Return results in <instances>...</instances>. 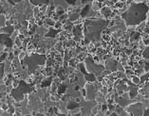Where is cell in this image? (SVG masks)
<instances>
[{
    "mask_svg": "<svg viewBox=\"0 0 149 116\" xmlns=\"http://www.w3.org/2000/svg\"><path fill=\"white\" fill-rule=\"evenodd\" d=\"M46 65H47V67H51V65H52V61H51V59H48V60H47V62H46Z\"/></svg>",
    "mask_w": 149,
    "mask_h": 116,
    "instance_id": "obj_38",
    "label": "cell"
},
{
    "mask_svg": "<svg viewBox=\"0 0 149 116\" xmlns=\"http://www.w3.org/2000/svg\"><path fill=\"white\" fill-rule=\"evenodd\" d=\"M148 77H149V72H146V74H144V76L142 75L141 77V82H144V81H146L147 79H148Z\"/></svg>",
    "mask_w": 149,
    "mask_h": 116,
    "instance_id": "obj_27",
    "label": "cell"
},
{
    "mask_svg": "<svg viewBox=\"0 0 149 116\" xmlns=\"http://www.w3.org/2000/svg\"><path fill=\"white\" fill-rule=\"evenodd\" d=\"M149 6L143 2H132L122 13V18L127 27H137L143 23L148 15Z\"/></svg>",
    "mask_w": 149,
    "mask_h": 116,
    "instance_id": "obj_1",
    "label": "cell"
},
{
    "mask_svg": "<svg viewBox=\"0 0 149 116\" xmlns=\"http://www.w3.org/2000/svg\"><path fill=\"white\" fill-rule=\"evenodd\" d=\"M102 111H105V110H106V109H108V107H107V105L106 104H103L102 105Z\"/></svg>",
    "mask_w": 149,
    "mask_h": 116,
    "instance_id": "obj_40",
    "label": "cell"
},
{
    "mask_svg": "<svg viewBox=\"0 0 149 116\" xmlns=\"http://www.w3.org/2000/svg\"><path fill=\"white\" fill-rule=\"evenodd\" d=\"M0 45L7 47V48H12L13 41L11 39V35L0 33Z\"/></svg>",
    "mask_w": 149,
    "mask_h": 116,
    "instance_id": "obj_6",
    "label": "cell"
},
{
    "mask_svg": "<svg viewBox=\"0 0 149 116\" xmlns=\"http://www.w3.org/2000/svg\"><path fill=\"white\" fill-rule=\"evenodd\" d=\"M107 107H108V109H109V110H112V109H115V107H114V106H112V105H109V106H107Z\"/></svg>",
    "mask_w": 149,
    "mask_h": 116,
    "instance_id": "obj_43",
    "label": "cell"
},
{
    "mask_svg": "<svg viewBox=\"0 0 149 116\" xmlns=\"http://www.w3.org/2000/svg\"><path fill=\"white\" fill-rule=\"evenodd\" d=\"M78 102H76V101H73V100H70L68 101V103L67 105V109H74V108H78Z\"/></svg>",
    "mask_w": 149,
    "mask_h": 116,
    "instance_id": "obj_15",
    "label": "cell"
},
{
    "mask_svg": "<svg viewBox=\"0 0 149 116\" xmlns=\"http://www.w3.org/2000/svg\"><path fill=\"white\" fill-rule=\"evenodd\" d=\"M146 27L149 28V20H148V22H147V24H146Z\"/></svg>",
    "mask_w": 149,
    "mask_h": 116,
    "instance_id": "obj_47",
    "label": "cell"
},
{
    "mask_svg": "<svg viewBox=\"0 0 149 116\" xmlns=\"http://www.w3.org/2000/svg\"><path fill=\"white\" fill-rule=\"evenodd\" d=\"M55 12H56V14L58 16H61L62 14H64V9L63 7H61V6H58V7H56L55 8Z\"/></svg>",
    "mask_w": 149,
    "mask_h": 116,
    "instance_id": "obj_21",
    "label": "cell"
},
{
    "mask_svg": "<svg viewBox=\"0 0 149 116\" xmlns=\"http://www.w3.org/2000/svg\"><path fill=\"white\" fill-rule=\"evenodd\" d=\"M128 96H129V98H131V99H133L134 97H136V95H137L138 93V88L136 87V86H131V87H129L128 88Z\"/></svg>",
    "mask_w": 149,
    "mask_h": 116,
    "instance_id": "obj_12",
    "label": "cell"
},
{
    "mask_svg": "<svg viewBox=\"0 0 149 116\" xmlns=\"http://www.w3.org/2000/svg\"><path fill=\"white\" fill-rule=\"evenodd\" d=\"M75 101H76V102H78V103H80V102H81V101H80V98H76V99H75Z\"/></svg>",
    "mask_w": 149,
    "mask_h": 116,
    "instance_id": "obj_46",
    "label": "cell"
},
{
    "mask_svg": "<svg viewBox=\"0 0 149 116\" xmlns=\"http://www.w3.org/2000/svg\"><path fill=\"white\" fill-rule=\"evenodd\" d=\"M101 8H102V6H101V3H100V2H94V3H93V7H92V9H93L94 11L101 10Z\"/></svg>",
    "mask_w": 149,
    "mask_h": 116,
    "instance_id": "obj_24",
    "label": "cell"
},
{
    "mask_svg": "<svg viewBox=\"0 0 149 116\" xmlns=\"http://www.w3.org/2000/svg\"><path fill=\"white\" fill-rule=\"evenodd\" d=\"M49 0H31V3L35 7H41L43 5H48Z\"/></svg>",
    "mask_w": 149,
    "mask_h": 116,
    "instance_id": "obj_13",
    "label": "cell"
},
{
    "mask_svg": "<svg viewBox=\"0 0 149 116\" xmlns=\"http://www.w3.org/2000/svg\"><path fill=\"white\" fill-rule=\"evenodd\" d=\"M108 26V21L103 19H87L85 22L84 36L86 43L98 41L101 33Z\"/></svg>",
    "mask_w": 149,
    "mask_h": 116,
    "instance_id": "obj_2",
    "label": "cell"
},
{
    "mask_svg": "<svg viewBox=\"0 0 149 116\" xmlns=\"http://www.w3.org/2000/svg\"><path fill=\"white\" fill-rule=\"evenodd\" d=\"M143 115H149V108H144V111H143Z\"/></svg>",
    "mask_w": 149,
    "mask_h": 116,
    "instance_id": "obj_42",
    "label": "cell"
},
{
    "mask_svg": "<svg viewBox=\"0 0 149 116\" xmlns=\"http://www.w3.org/2000/svg\"><path fill=\"white\" fill-rule=\"evenodd\" d=\"M65 1H66L68 5H75L76 2H77V0H65Z\"/></svg>",
    "mask_w": 149,
    "mask_h": 116,
    "instance_id": "obj_35",
    "label": "cell"
},
{
    "mask_svg": "<svg viewBox=\"0 0 149 116\" xmlns=\"http://www.w3.org/2000/svg\"><path fill=\"white\" fill-rule=\"evenodd\" d=\"M123 6H125V3H122V2H121V1H119V2L116 3V7H117V8H122V7H123Z\"/></svg>",
    "mask_w": 149,
    "mask_h": 116,
    "instance_id": "obj_37",
    "label": "cell"
},
{
    "mask_svg": "<svg viewBox=\"0 0 149 116\" xmlns=\"http://www.w3.org/2000/svg\"><path fill=\"white\" fill-rule=\"evenodd\" d=\"M0 92L4 93L5 92H7V86L6 85H0Z\"/></svg>",
    "mask_w": 149,
    "mask_h": 116,
    "instance_id": "obj_33",
    "label": "cell"
},
{
    "mask_svg": "<svg viewBox=\"0 0 149 116\" xmlns=\"http://www.w3.org/2000/svg\"><path fill=\"white\" fill-rule=\"evenodd\" d=\"M62 27V23L60 22V21H57V22H55L54 24V28H56V29H58L59 27Z\"/></svg>",
    "mask_w": 149,
    "mask_h": 116,
    "instance_id": "obj_34",
    "label": "cell"
},
{
    "mask_svg": "<svg viewBox=\"0 0 149 116\" xmlns=\"http://www.w3.org/2000/svg\"><path fill=\"white\" fill-rule=\"evenodd\" d=\"M19 81L20 80H17V79H13L12 82V85L13 88H15V87H17L18 86V84H19Z\"/></svg>",
    "mask_w": 149,
    "mask_h": 116,
    "instance_id": "obj_31",
    "label": "cell"
},
{
    "mask_svg": "<svg viewBox=\"0 0 149 116\" xmlns=\"http://www.w3.org/2000/svg\"><path fill=\"white\" fill-rule=\"evenodd\" d=\"M142 57L145 60H148L149 61V44L147 45V47L144 49V51L142 52Z\"/></svg>",
    "mask_w": 149,
    "mask_h": 116,
    "instance_id": "obj_22",
    "label": "cell"
},
{
    "mask_svg": "<svg viewBox=\"0 0 149 116\" xmlns=\"http://www.w3.org/2000/svg\"><path fill=\"white\" fill-rule=\"evenodd\" d=\"M8 59L9 60H10V61H11V62H12V60H13V59H14V57H15V56H14V54H13V53H10V54H8Z\"/></svg>",
    "mask_w": 149,
    "mask_h": 116,
    "instance_id": "obj_39",
    "label": "cell"
},
{
    "mask_svg": "<svg viewBox=\"0 0 149 116\" xmlns=\"http://www.w3.org/2000/svg\"><path fill=\"white\" fill-rule=\"evenodd\" d=\"M6 59H8V53H3L2 55L0 54V62H4Z\"/></svg>",
    "mask_w": 149,
    "mask_h": 116,
    "instance_id": "obj_29",
    "label": "cell"
},
{
    "mask_svg": "<svg viewBox=\"0 0 149 116\" xmlns=\"http://www.w3.org/2000/svg\"><path fill=\"white\" fill-rule=\"evenodd\" d=\"M101 14L104 18H109V16L112 15V11L110 10L109 7L106 6V7L101 8Z\"/></svg>",
    "mask_w": 149,
    "mask_h": 116,
    "instance_id": "obj_9",
    "label": "cell"
},
{
    "mask_svg": "<svg viewBox=\"0 0 149 116\" xmlns=\"http://www.w3.org/2000/svg\"><path fill=\"white\" fill-rule=\"evenodd\" d=\"M66 91H67V86L66 85H64V84H59V85L57 86V93H58V94H60V95L65 94Z\"/></svg>",
    "mask_w": 149,
    "mask_h": 116,
    "instance_id": "obj_16",
    "label": "cell"
},
{
    "mask_svg": "<svg viewBox=\"0 0 149 116\" xmlns=\"http://www.w3.org/2000/svg\"><path fill=\"white\" fill-rule=\"evenodd\" d=\"M144 70L145 72H149V62H144Z\"/></svg>",
    "mask_w": 149,
    "mask_h": 116,
    "instance_id": "obj_36",
    "label": "cell"
},
{
    "mask_svg": "<svg viewBox=\"0 0 149 116\" xmlns=\"http://www.w3.org/2000/svg\"><path fill=\"white\" fill-rule=\"evenodd\" d=\"M131 79H132V82H133L134 84H139V83H141V79H140V77H136V76H133Z\"/></svg>",
    "mask_w": 149,
    "mask_h": 116,
    "instance_id": "obj_28",
    "label": "cell"
},
{
    "mask_svg": "<svg viewBox=\"0 0 149 116\" xmlns=\"http://www.w3.org/2000/svg\"><path fill=\"white\" fill-rule=\"evenodd\" d=\"M140 33L139 32H133L132 34L130 35V40L132 41V42H134V41H137L138 39L140 38Z\"/></svg>",
    "mask_w": 149,
    "mask_h": 116,
    "instance_id": "obj_19",
    "label": "cell"
},
{
    "mask_svg": "<svg viewBox=\"0 0 149 116\" xmlns=\"http://www.w3.org/2000/svg\"><path fill=\"white\" fill-rule=\"evenodd\" d=\"M52 81H53V79H52V77H46L43 81H42V83H41V87H42V88H47V87H49V86L51 85Z\"/></svg>",
    "mask_w": 149,
    "mask_h": 116,
    "instance_id": "obj_14",
    "label": "cell"
},
{
    "mask_svg": "<svg viewBox=\"0 0 149 116\" xmlns=\"http://www.w3.org/2000/svg\"><path fill=\"white\" fill-rule=\"evenodd\" d=\"M14 43L16 44V46H18V47H21L23 45V44H22V40H21L19 37H16L15 41H14Z\"/></svg>",
    "mask_w": 149,
    "mask_h": 116,
    "instance_id": "obj_26",
    "label": "cell"
},
{
    "mask_svg": "<svg viewBox=\"0 0 149 116\" xmlns=\"http://www.w3.org/2000/svg\"><path fill=\"white\" fill-rule=\"evenodd\" d=\"M4 68H5V63L4 62H0V79H2L4 77Z\"/></svg>",
    "mask_w": 149,
    "mask_h": 116,
    "instance_id": "obj_20",
    "label": "cell"
},
{
    "mask_svg": "<svg viewBox=\"0 0 149 116\" xmlns=\"http://www.w3.org/2000/svg\"><path fill=\"white\" fill-rule=\"evenodd\" d=\"M103 39H104V40H106V41H109L110 37L107 34H106V35H103Z\"/></svg>",
    "mask_w": 149,
    "mask_h": 116,
    "instance_id": "obj_41",
    "label": "cell"
},
{
    "mask_svg": "<svg viewBox=\"0 0 149 116\" xmlns=\"http://www.w3.org/2000/svg\"><path fill=\"white\" fill-rule=\"evenodd\" d=\"M45 23L47 24V26L53 27V26H54V24H55V22L52 19H51V17H47V18H46V20H45Z\"/></svg>",
    "mask_w": 149,
    "mask_h": 116,
    "instance_id": "obj_23",
    "label": "cell"
},
{
    "mask_svg": "<svg viewBox=\"0 0 149 116\" xmlns=\"http://www.w3.org/2000/svg\"><path fill=\"white\" fill-rule=\"evenodd\" d=\"M79 68H80V71L82 72V73H84V75H85V77H86V79L87 80V81L89 82H93L96 80V77H95V75L93 73H86V67L84 66V64L83 63H80L79 64Z\"/></svg>",
    "mask_w": 149,
    "mask_h": 116,
    "instance_id": "obj_7",
    "label": "cell"
},
{
    "mask_svg": "<svg viewBox=\"0 0 149 116\" xmlns=\"http://www.w3.org/2000/svg\"><path fill=\"white\" fill-rule=\"evenodd\" d=\"M45 62H46V57L42 54L37 53L35 55H32L31 57H26V63L29 67V71L31 72H33L37 67L43 65Z\"/></svg>",
    "mask_w": 149,
    "mask_h": 116,
    "instance_id": "obj_4",
    "label": "cell"
},
{
    "mask_svg": "<svg viewBox=\"0 0 149 116\" xmlns=\"http://www.w3.org/2000/svg\"><path fill=\"white\" fill-rule=\"evenodd\" d=\"M59 32H60L59 29H56V28L51 27H49L48 31L45 34V37H47V38H54V37H56V35L58 34Z\"/></svg>",
    "mask_w": 149,
    "mask_h": 116,
    "instance_id": "obj_10",
    "label": "cell"
},
{
    "mask_svg": "<svg viewBox=\"0 0 149 116\" xmlns=\"http://www.w3.org/2000/svg\"><path fill=\"white\" fill-rule=\"evenodd\" d=\"M73 35H74V39L76 41H79L81 38H83V28L81 25H77L73 27Z\"/></svg>",
    "mask_w": 149,
    "mask_h": 116,
    "instance_id": "obj_8",
    "label": "cell"
},
{
    "mask_svg": "<svg viewBox=\"0 0 149 116\" xmlns=\"http://www.w3.org/2000/svg\"><path fill=\"white\" fill-rule=\"evenodd\" d=\"M126 110L130 115H143L144 107L141 103H134L126 107Z\"/></svg>",
    "mask_w": 149,
    "mask_h": 116,
    "instance_id": "obj_5",
    "label": "cell"
},
{
    "mask_svg": "<svg viewBox=\"0 0 149 116\" xmlns=\"http://www.w3.org/2000/svg\"><path fill=\"white\" fill-rule=\"evenodd\" d=\"M32 91H33V88H32V86L30 85V83L24 81V80H20L18 86L12 90L11 96L16 102H21L23 100L24 95L26 93H32Z\"/></svg>",
    "mask_w": 149,
    "mask_h": 116,
    "instance_id": "obj_3",
    "label": "cell"
},
{
    "mask_svg": "<svg viewBox=\"0 0 149 116\" xmlns=\"http://www.w3.org/2000/svg\"><path fill=\"white\" fill-rule=\"evenodd\" d=\"M89 10H90V6H89V5H86V7L82 10V12H81V13H80V15L82 16L83 18L86 17V16H87L88 15V13H89Z\"/></svg>",
    "mask_w": 149,
    "mask_h": 116,
    "instance_id": "obj_17",
    "label": "cell"
},
{
    "mask_svg": "<svg viewBox=\"0 0 149 116\" xmlns=\"http://www.w3.org/2000/svg\"><path fill=\"white\" fill-rule=\"evenodd\" d=\"M26 57H27V55H26V52L25 51H21L19 53V55H18V59H19V62H21V63H23L24 61H25V59H26Z\"/></svg>",
    "mask_w": 149,
    "mask_h": 116,
    "instance_id": "obj_18",
    "label": "cell"
},
{
    "mask_svg": "<svg viewBox=\"0 0 149 116\" xmlns=\"http://www.w3.org/2000/svg\"><path fill=\"white\" fill-rule=\"evenodd\" d=\"M38 42H39V35L35 34L34 36H33V41H32V43L36 44V43H38Z\"/></svg>",
    "mask_w": 149,
    "mask_h": 116,
    "instance_id": "obj_30",
    "label": "cell"
},
{
    "mask_svg": "<svg viewBox=\"0 0 149 116\" xmlns=\"http://www.w3.org/2000/svg\"><path fill=\"white\" fill-rule=\"evenodd\" d=\"M9 3L11 5H14V4H16V3H19V2H21L22 0H7Z\"/></svg>",
    "mask_w": 149,
    "mask_h": 116,
    "instance_id": "obj_32",
    "label": "cell"
},
{
    "mask_svg": "<svg viewBox=\"0 0 149 116\" xmlns=\"http://www.w3.org/2000/svg\"><path fill=\"white\" fill-rule=\"evenodd\" d=\"M14 30V27L11 25V26H5V27L0 28V33H5V34L12 35V33Z\"/></svg>",
    "mask_w": 149,
    "mask_h": 116,
    "instance_id": "obj_11",
    "label": "cell"
},
{
    "mask_svg": "<svg viewBox=\"0 0 149 116\" xmlns=\"http://www.w3.org/2000/svg\"><path fill=\"white\" fill-rule=\"evenodd\" d=\"M126 54H131V50H126Z\"/></svg>",
    "mask_w": 149,
    "mask_h": 116,
    "instance_id": "obj_45",
    "label": "cell"
},
{
    "mask_svg": "<svg viewBox=\"0 0 149 116\" xmlns=\"http://www.w3.org/2000/svg\"><path fill=\"white\" fill-rule=\"evenodd\" d=\"M92 0H82V3L83 4H86L87 2H91Z\"/></svg>",
    "mask_w": 149,
    "mask_h": 116,
    "instance_id": "obj_44",
    "label": "cell"
},
{
    "mask_svg": "<svg viewBox=\"0 0 149 116\" xmlns=\"http://www.w3.org/2000/svg\"><path fill=\"white\" fill-rule=\"evenodd\" d=\"M80 14L79 13H73V14H70L69 15V21H74V20H77L79 18Z\"/></svg>",
    "mask_w": 149,
    "mask_h": 116,
    "instance_id": "obj_25",
    "label": "cell"
}]
</instances>
